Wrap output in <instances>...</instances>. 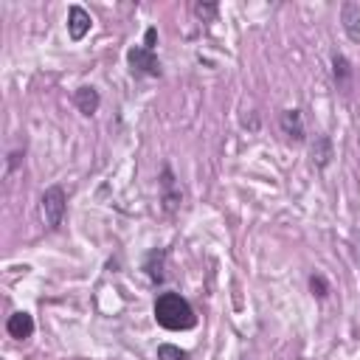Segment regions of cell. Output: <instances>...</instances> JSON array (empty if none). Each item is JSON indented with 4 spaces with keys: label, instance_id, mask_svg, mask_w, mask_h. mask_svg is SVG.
Here are the masks:
<instances>
[{
    "label": "cell",
    "instance_id": "7a4b0ae2",
    "mask_svg": "<svg viewBox=\"0 0 360 360\" xmlns=\"http://www.w3.org/2000/svg\"><path fill=\"white\" fill-rule=\"evenodd\" d=\"M65 211H68V194L62 186H48L39 197V214H42V222L56 231L65 219Z\"/></svg>",
    "mask_w": 360,
    "mask_h": 360
},
{
    "label": "cell",
    "instance_id": "8992f818",
    "mask_svg": "<svg viewBox=\"0 0 360 360\" xmlns=\"http://www.w3.org/2000/svg\"><path fill=\"white\" fill-rule=\"evenodd\" d=\"M278 127L287 135V141H292V143H301L304 141V118H301V110H284L278 115Z\"/></svg>",
    "mask_w": 360,
    "mask_h": 360
},
{
    "label": "cell",
    "instance_id": "9c48e42d",
    "mask_svg": "<svg viewBox=\"0 0 360 360\" xmlns=\"http://www.w3.org/2000/svg\"><path fill=\"white\" fill-rule=\"evenodd\" d=\"M73 104H76V110L82 112V115H96V110H98V104H101V98H98V90L96 87H79L76 93H73Z\"/></svg>",
    "mask_w": 360,
    "mask_h": 360
},
{
    "label": "cell",
    "instance_id": "e0dca14e",
    "mask_svg": "<svg viewBox=\"0 0 360 360\" xmlns=\"http://www.w3.org/2000/svg\"><path fill=\"white\" fill-rule=\"evenodd\" d=\"M357 245H360V233H357Z\"/></svg>",
    "mask_w": 360,
    "mask_h": 360
},
{
    "label": "cell",
    "instance_id": "52a82bcc",
    "mask_svg": "<svg viewBox=\"0 0 360 360\" xmlns=\"http://www.w3.org/2000/svg\"><path fill=\"white\" fill-rule=\"evenodd\" d=\"M340 22H343V31L352 42H360V3L354 0H346L340 6Z\"/></svg>",
    "mask_w": 360,
    "mask_h": 360
},
{
    "label": "cell",
    "instance_id": "4fadbf2b",
    "mask_svg": "<svg viewBox=\"0 0 360 360\" xmlns=\"http://www.w3.org/2000/svg\"><path fill=\"white\" fill-rule=\"evenodd\" d=\"M158 360H188V354H186L180 346L160 343V346H158Z\"/></svg>",
    "mask_w": 360,
    "mask_h": 360
},
{
    "label": "cell",
    "instance_id": "2e32d148",
    "mask_svg": "<svg viewBox=\"0 0 360 360\" xmlns=\"http://www.w3.org/2000/svg\"><path fill=\"white\" fill-rule=\"evenodd\" d=\"M155 39H158V31H155V28H146V39H143V48L155 51Z\"/></svg>",
    "mask_w": 360,
    "mask_h": 360
},
{
    "label": "cell",
    "instance_id": "30bf717a",
    "mask_svg": "<svg viewBox=\"0 0 360 360\" xmlns=\"http://www.w3.org/2000/svg\"><path fill=\"white\" fill-rule=\"evenodd\" d=\"M309 152H312V163L318 169H326L329 160H332V141H329V135H318Z\"/></svg>",
    "mask_w": 360,
    "mask_h": 360
},
{
    "label": "cell",
    "instance_id": "277c9868",
    "mask_svg": "<svg viewBox=\"0 0 360 360\" xmlns=\"http://www.w3.org/2000/svg\"><path fill=\"white\" fill-rule=\"evenodd\" d=\"M160 202H163V208L169 214H174L180 208V202H183V191L174 183V174H172L169 166H163V172H160Z\"/></svg>",
    "mask_w": 360,
    "mask_h": 360
},
{
    "label": "cell",
    "instance_id": "9a60e30c",
    "mask_svg": "<svg viewBox=\"0 0 360 360\" xmlns=\"http://www.w3.org/2000/svg\"><path fill=\"white\" fill-rule=\"evenodd\" d=\"M194 14L200 20H211L217 14V3H194Z\"/></svg>",
    "mask_w": 360,
    "mask_h": 360
},
{
    "label": "cell",
    "instance_id": "6da1fadb",
    "mask_svg": "<svg viewBox=\"0 0 360 360\" xmlns=\"http://www.w3.org/2000/svg\"><path fill=\"white\" fill-rule=\"evenodd\" d=\"M155 321L169 332H183L197 323V315L180 292H160L155 298Z\"/></svg>",
    "mask_w": 360,
    "mask_h": 360
},
{
    "label": "cell",
    "instance_id": "5bb4252c",
    "mask_svg": "<svg viewBox=\"0 0 360 360\" xmlns=\"http://www.w3.org/2000/svg\"><path fill=\"white\" fill-rule=\"evenodd\" d=\"M309 290H312L315 298H326V295H329V281H326L321 273H312V276H309Z\"/></svg>",
    "mask_w": 360,
    "mask_h": 360
},
{
    "label": "cell",
    "instance_id": "3957f363",
    "mask_svg": "<svg viewBox=\"0 0 360 360\" xmlns=\"http://www.w3.org/2000/svg\"><path fill=\"white\" fill-rule=\"evenodd\" d=\"M127 62H129V70L135 76H160V59L155 51L143 48V45H135L127 51Z\"/></svg>",
    "mask_w": 360,
    "mask_h": 360
},
{
    "label": "cell",
    "instance_id": "5b68a950",
    "mask_svg": "<svg viewBox=\"0 0 360 360\" xmlns=\"http://www.w3.org/2000/svg\"><path fill=\"white\" fill-rule=\"evenodd\" d=\"M90 25H93V17H90L82 6H70V8H68V34H70L73 42L84 39L87 31H90Z\"/></svg>",
    "mask_w": 360,
    "mask_h": 360
},
{
    "label": "cell",
    "instance_id": "ba28073f",
    "mask_svg": "<svg viewBox=\"0 0 360 360\" xmlns=\"http://www.w3.org/2000/svg\"><path fill=\"white\" fill-rule=\"evenodd\" d=\"M6 332L11 335V338H17V340H25V338H31L34 335V318L28 315V312H14V315H8V321H6Z\"/></svg>",
    "mask_w": 360,
    "mask_h": 360
},
{
    "label": "cell",
    "instance_id": "8fae6325",
    "mask_svg": "<svg viewBox=\"0 0 360 360\" xmlns=\"http://www.w3.org/2000/svg\"><path fill=\"white\" fill-rule=\"evenodd\" d=\"M163 259H166V253L163 250H152L149 256H146V262H143V270H146V276H149V281H155V284H160L163 281Z\"/></svg>",
    "mask_w": 360,
    "mask_h": 360
},
{
    "label": "cell",
    "instance_id": "7c38bea8",
    "mask_svg": "<svg viewBox=\"0 0 360 360\" xmlns=\"http://www.w3.org/2000/svg\"><path fill=\"white\" fill-rule=\"evenodd\" d=\"M332 73H335V82H338L340 87L349 84V79H352V65H349V59H346L343 53H335V56H332Z\"/></svg>",
    "mask_w": 360,
    "mask_h": 360
}]
</instances>
